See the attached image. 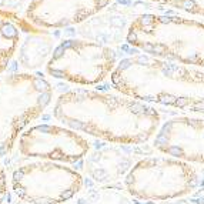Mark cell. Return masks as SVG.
Masks as SVG:
<instances>
[{
    "instance_id": "obj_1",
    "label": "cell",
    "mask_w": 204,
    "mask_h": 204,
    "mask_svg": "<svg viewBox=\"0 0 204 204\" xmlns=\"http://www.w3.org/2000/svg\"><path fill=\"white\" fill-rule=\"evenodd\" d=\"M53 116L74 131L124 146L154 140L163 124L153 104L87 89L63 93L54 103Z\"/></svg>"
},
{
    "instance_id": "obj_2",
    "label": "cell",
    "mask_w": 204,
    "mask_h": 204,
    "mask_svg": "<svg viewBox=\"0 0 204 204\" xmlns=\"http://www.w3.org/2000/svg\"><path fill=\"white\" fill-rule=\"evenodd\" d=\"M110 80L120 94L204 117V69L140 53L119 61Z\"/></svg>"
},
{
    "instance_id": "obj_3",
    "label": "cell",
    "mask_w": 204,
    "mask_h": 204,
    "mask_svg": "<svg viewBox=\"0 0 204 204\" xmlns=\"http://www.w3.org/2000/svg\"><path fill=\"white\" fill-rule=\"evenodd\" d=\"M126 40L147 56L204 69V20L201 19L141 13L129 24Z\"/></svg>"
},
{
    "instance_id": "obj_4",
    "label": "cell",
    "mask_w": 204,
    "mask_h": 204,
    "mask_svg": "<svg viewBox=\"0 0 204 204\" xmlns=\"http://www.w3.org/2000/svg\"><path fill=\"white\" fill-rule=\"evenodd\" d=\"M50 84L33 74L0 79V157L10 153L20 136L50 104Z\"/></svg>"
},
{
    "instance_id": "obj_5",
    "label": "cell",
    "mask_w": 204,
    "mask_h": 204,
    "mask_svg": "<svg viewBox=\"0 0 204 204\" xmlns=\"http://www.w3.org/2000/svg\"><path fill=\"white\" fill-rule=\"evenodd\" d=\"M126 190L141 201H167L186 197L197 186L193 164L170 156L141 158L124 178Z\"/></svg>"
},
{
    "instance_id": "obj_6",
    "label": "cell",
    "mask_w": 204,
    "mask_h": 204,
    "mask_svg": "<svg viewBox=\"0 0 204 204\" xmlns=\"http://www.w3.org/2000/svg\"><path fill=\"white\" fill-rule=\"evenodd\" d=\"M12 190L27 204H63L83 188V177L66 164L34 160L12 174Z\"/></svg>"
},
{
    "instance_id": "obj_7",
    "label": "cell",
    "mask_w": 204,
    "mask_h": 204,
    "mask_svg": "<svg viewBox=\"0 0 204 204\" xmlns=\"http://www.w3.org/2000/svg\"><path fill=\"white\" fill-rule=\"evenodd\" d=\"M116 53L110 47L87 40H63L47 61V73L80 86H94L113 74Z\"/></svg>"
},
{
    "instance_id": "obj_8",
    "label": "cell",
    "mask_w": 204,
    "mask_h": 204,
    "mask_svg": "<svg viewBox=\"0 0 204 204\" xmlns=\"http://www.w3.org/2000/svg\"><path fill=\"white\" fill-rule=\"evenodd\" d=\"M17 147L23 157L71 164L89 154L90 141L66 126L43 123L27 129L17 141Z\"/></svg>"
},
{
    "instance_id": "obj_9",
    "label": "cell",
    "mask_w": 204,
    "mask_h": 204,
    "mask_svg": "<svg viewBox=\"0 0 204 204\" xmlns=\"http://www.w3.org/2000/svg\"><path fill=\"white\" fill-rule=\"evenodd\" d=\"M153 147L164 156L204 167V117L183 114L164 121Z\"/></svg>"
},
{
    "instance_id": "obj_10",
    "label": "cell",
    "mask_w": 204,
    "mask_h": 204,
    "mask_svg": "<svg viewBox=\"0 0 204 204\" xmlns=\"http://www.w3.org/2000/svg\"><path fill=\"white\" fill-rule=\"evenodd\" d=\"M111 0H54L53 16L44 27H63L81 23L90 16L99 13Z\"/></svg>"
},
{
    "instance_id": "obj_11",
    "label": "cell",
    "mask_w": 204,
    "mask_h": 204,
    "mask_svg": "<svg viewBox=\"0 0 204 204\" xmlns=\"http://www.w3.org/2000/svg\"><path fill=\"white\" fill-rule=\"evenodd\" d=\"M141 2H150L160 6H167L188 16L204 17V0H141Z\"/></svg>"
},
{
    "instance_id": "obj_12",
    "label": "cell",
    "mask_w": 204,
    "mask_h": 204,
    "mask_svg": "<svg viewBox=\"0 0 204 204\" xmlns=\"http://www.w3.org/2000/svg\"><path fill=\"white\" fill-rule=\"evenodd\" d=\"M7 193H9V181H7L6 171L0 166V204H3V201L6 200Z\"/></svg>"
}]
</instances>
